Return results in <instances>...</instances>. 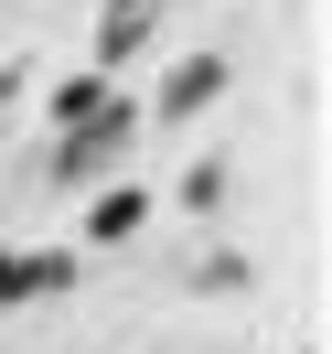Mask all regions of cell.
Instances as JSON below:
<instances>
[{
    "mask_svg": "<svg viewBox=\"0 0 332 354\" xmlns=\"http://www.w3.org/2000/svg\"><path fill=\"white\" fill-rule=\"evenodd\" d=\"M118 140H129V97H108L97 118H75V140H65V172H54V183H86L97 161L118 151Z\"/></svg>",
    "mask_w": 332,
    "mask_h": 354,
    "instance_id": "cell-1",
    "label": "cell"
},
{
    "mask_svg": "<svg viewBox=\"0 0 332 354\" xmlns=\"http://www.w3.org/2000/svg\"><path fill=\"white\" fill-rule=\"evenodd\" d=\"M97 108H108V86H97V75H75V86L54 97V118H65V129H75V118H97Z\"/></svg>",
    "mask_w": 332,
    "mask_h": 354,
    "instance_id": "cell-5",
    "label": "cell"
},
{
    "mask_svg": "<svg viewBox=\"0 0 332 354\" xmlns=\"http://www.w3.org/2000/svg\"><path fill=\"white\" fill-rule=\"evenodd\" d=\"M54 279H65V258H0V301H32Z\"/></svg>",
    "mask_w": 332,
    "mask_h": 354,
    "instance_id": "cell-3",
    "label": "cell"
},
{
    "mask_svg": "<svg viewBox=\"0 0 332 354\" xmlns=\"http://www.w3.org/2000/svg\"><path fill=\"white\" fill-rule=\"evenodd\" d=\"M150 22H161V0H108V22H97V44H108V54H129V44H139Z\"/></svg>",
    "mask_w": 332,
    "mask_h": 354,
    "instance_id": "cell-2",
    "label": "cell"
},
{
    "mask_svg": "<svg viewBox=\"0 0 332 354\" xmlns=\"http://www.w3.org/2000/svg\"><path fill=\"white\" fill-rule=\"evenodd\" d=\"M215 86H225V65H215V54H193V65L172 75V108H204V97H215Z\"/></svg>",
    "mask_w": 332,
    "mask_h": 354,
    "instance_id": "cell-4",
    "label": "cell"
}]
</instances>
